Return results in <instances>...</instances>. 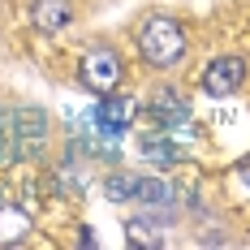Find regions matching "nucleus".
Wrapping results in <instances>:
<instances>
[{
    "label": "nucleus",
    "mask_w": 250,
    "mask_h": 250,
    "mask_svg": "<svg viewBox=\"0 0 250 250\" xmlns=\"http://www.w3.org/2000/svg\"><path fill=\"white\" fill-rule=\"evenodd\" d=\"M69 0H35V26L39 30H48V35H56V30H65L69 26Z\"/></svg>",
    "instance_id": "nucleus-8"
},
{
    "label": "nucleus",
    "mask_w": 250,
    "mask_h": 250,
    "mask_svg": "<svg viewBox=\"0 0 250 250\" xmlns=\"http://www.w3.org/2000/svg\"><path fill=\"white\" fill-rule=\"evenodd\" d=\"M242 78H246V61L242 56H220L203 69V91L220 100V95H233L242 86Z\"/></svg>",
    "instance_id": "nucleus-4"
},
{
    "label": "nucleus",
    "mask_w": 250,
    "mask_h": 250,
    "mask_svg": "<svg viewBox=\"0 0 250 250\" xmlns=\"http://www.w3.org/2000/svg\"><path fill=\"white\" fill-rule=\"evenodd\" d=\"M134 199L151 207V225H164V220H160V211H164V207H173V190H168L164 181H155V177H138Z\"/></svg>",
    "instance_id": "nucleus-7"
},
{
    "label": "nucleus",
    "mask_w": 250,
    "mask_h": 250,
    "mask_svg": "<svg viewBox=\"0 0 250 250\" xmlns=\"http://www.w3.org/2000/svg\"><path fill=\"white\" fill-rule=\"evenodd\" d=\"M82 86H91L95 95H108V91H117V82H121V56L112 48H91L82 56Z\"/></svg>",
    "instance_id": "nucleus-2"
},
{
    "label": "nucleus",
    "mask_w": 250,
    "mask_h": 250,
    "mask_svg": "<svg viewBox=\"0 0 250 250\" xmlns=\"http://www.w3.org/2000/svg\"><path fill=\"white\" fill-rule=\"evenodd\" d=\"M26 233H30V216H26L22 207L4 203V207H0V246H9V242H22Z\"/></svg>",
    "instance_id": "nucleus-9"
},
{
    "label": "nucleus",
    "mask_w": 250,
    "mask_h": 250,
    "mask_svg": "<svg viewBox=\"0 0 250 250\" xmlns=\"http://www.w3.org/2000/svg\"><path fill=\"white\" fill-rule=\"evenodd\" d=\"M151 117L164 129H181V125H190V104L181 100V95H173V91H160L151 100Z\"/></svg>",
    "instance_id": "nucleus-6"
},
{
    "label": "nucleus",
    "mask_w": 250,
    "mask_h": 250,
    "mask_svg": "<svg viewBox=\"0 0 250 250\" xmlns=\"http://www.w3.org/2000/svg\"><path fill=\"white\" fill-rule=\"evenodd\" d=\"M237 181H242V186H246V190H250V155H246V160H242V168H237Z\"/></svg>",
    "instance_id": "nucleus-13"
},
{
    "label": "nucleus",
    "mask_w": 250,
    "mask_h": 250,
    "mask_svg": "<svg viewBox=\"0 0 250 250\" xmlns=\"http://www.w3.org/2000/svg\"><path fill=\"white\" fill-rule=\"evenodd\" d=\"M134 190H138V177H129V173H117V177H108V199H112V203H125V199H134Z\"/></svg>",
    "instance_id": "nucleus-12"
},
{
    "label": "nucleus",
    "mask_w": 250,
    "mask_h": 250,
    "mask_svg": "<svg viewBox=\"0 0 250 250\" xmlns=\"http://www.w3.org/2000/svg\"><path fill=\"white\" fill-rule=\"evenodd\" d=\"M22 160V147H18V125H13V112L0 108V164H13Z\"/></svg>",
    "instance_id": "nucleus-10"
},
{
    "label": "nucleus",
    "mask_w": 250,
    "mask_h": 250,
    "mask_svg": "<svg viewBox=\"0 0 250 250\" xmlns=\"http://www.w3.org/2000/svg\"><path fill=\"white\" fill-rule=\"evenodd\" d=\"M13 125H18V147H22V155H39V147L48 143V117L39 108H22V112H13Z\"/></svg>",
    "instance_id": "nucleus-5"
},
{
    "label": "nucleus",
    "mask_w": 250,
    "mask_h": 250,
    "mask_svg": "<svg viewBox=\"0 0 250 250\" xmlns=\"http://www.w3.org/2000/svg\"><path fill=\"white\" fill-rule=\"evenodd\" d=\"M143 147H147V160H155V164H173L177 155V138L164 129V134H151V138H143Z\"/></svg>",
    "instance_id": "nucleus-11"
},
{
    "label": "nucleus",
    "mask_w": 250,
    "mask_h": 250,
    "mask_svg": "<svg viewBox=\"0 0 250 250\" xmlns=\"http://www.w3.org/2000/svg\"><path fill=\"white\" fill-rule=\"evenodd\" d=\"M138 48H143V61H147V65L173 69L177 61L186 56V35H181V26H177L173 18H151V22L143 26Z\"/></svg>",
    "instance_id": "nucleus-1"
},
{
    "label": "nucleus",
    "mask_w": 250,
    "mask_h": 250,
    "mask_svg": "<svg viewBox=\"0 0 250 250\" xmlns=\"http://www.w3.org/2000/svg\"><path fill=\"white\" fill-rule=\"evenodd\" d=\"M134 112H138V104L129 100V95H104V104L91 112L95 117V129L100 134H108V138H117V134H125L129 125H134Z\"/></svg>",
    "instance_id": "nucleus-3"
}]
</instances>
